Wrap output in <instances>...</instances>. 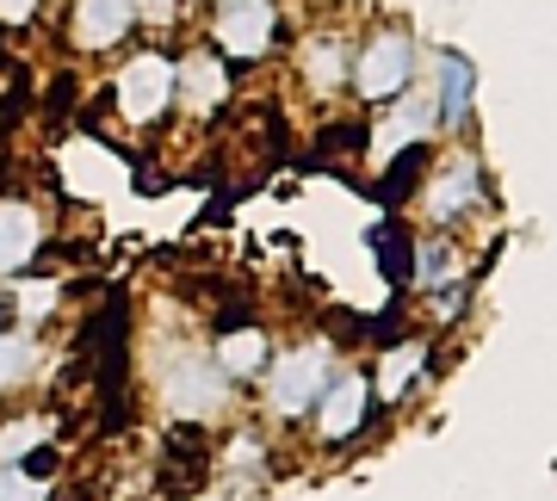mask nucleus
<instances>
[{
  "label": "nucleus",
  "mask_w": 557,
  "mask_h": 501,
  "mask_svg": "<svg viewBox=\"0 0 557 501\" xmlns=\"http://www.w3.org/2000/svg\"><path fill=\"white\" fill-rule=\"evenodd\" d=\"M347 87H354L366 105H391L397 93L416 87V38L397 32V25H384L372 38L359 43L354 68H347Z\"/></svg>",
  "instance_id": "1"
},
{
  "label": "nucleus",
  "mask_w": 557,
  "mask_h": 501,
  "mask_svg": "<svg viewBox=\"0 0 557 501\" xmlns=\"http://www.w3.org/2000/svg\"><path fill=\"white\" fill-rule=\"evenodd\" d=\"M329 372H335L329 341H304V347H292V353L267 360V409H273L278 422H304V415L317 409Z\"/></svg>",
  "instance_id": "2"
},
{
  "label": "nucleus",
  "mask_w": 557,
  "mask_h": 501,
  "mask_svg": "<svg viewBox=\"0 0 557 501\" xmlns=\"http://www.w3.org/2000/svg\"><path fill=\"white\" fill-rule=\"evenodd\" d=\"M483 204V161L478 155H446L421 180V217L434 223V229H453L465 211H478Z\"/></svg>",
  "instance_id": "3"
},
{
  "label": "nucleus",
  "mask_w": 557,
  "mask_h": 501,
  "mask_svg": "<svg viewBox=\"0 0 557 501\" xmlns=\"http://www.w3.org/2000/svg\"><path fill=\"white\" fill-rule=\"evenodd\" d=\"M366 409H372V378H366L359 365H335L310 415H317V434L329 446H347L359 427H366Z\"/></svg>",
  "instance_id": "4"
},
{
  "label": "nucleus",
  "mask_w": 557,
  "mask_h": 501,
  "mask_svg": "<svg viewBox=\"0 0 557 501\" xmlns=\"http://www.w3.org/2000/svg\"><path fill=\"white\" fill-rule=\"evenodd\" d=\"M211 38H218L223 57L260 62L278 43V7L273 0H223L218 20H211Z\"/></svg>",
  "instance_id": "5"
},
{
  "label": "nucleus",
  "mask_w": 557,
  "mask_h": 501,
  "mask_svg": "<svg viewBox=\"0 0 557 501\" xmlns=\"http://www.w3.org/2000/svg\"><path fill=\"white\" fill-rule=\"evenodd\" d=\"M174 87H180V68L161 57V50H149V57H137L131 68H124L112 93H119V112L131 124H156L161 112L174 105Z\"/></svg>",
  "instance_id": "6"
},
{
  "label": "nucleus",
  "mask_w": 557,
  "mask_h": 501,
  "mask_svg": "<svg viewBox=\"0 0 557 501\" xmlns=\"http://www.w3.org/2000/svg\"><path fill=\"white\" fill-rule=\"evenodd\" d=\"M161 397H168V409L174 415H211V409H223V397H230V378H223V365L211 360V353H193V360L168 365V378H161Z\"/></svg>",
  "instance_id": "7"
},
{
  "label": "nucleus",
  "mask_w": 557,
  "mask_h": 501,
  "mask_svg": "<svg viewBox=\"0 0 557 501\" xmlns=\"http://www.w3.org/2000/svg\"><path fill=\"white\" fill-rule=\"evenodd\" d=\"M69 32H75L81 50H112L137 32V0H81Z\"/></svg>",
  "instance_id": "8"
},
{
  "label": "nucleus",
  "mask_w": 557,
  "mask_h": 501,
  "mask_svg": "<svg viewBox=\"0 0 557 501\" xmlns=\"http://www.w3.org/2000/svg\"><path fill=\"white\" fill-rule=\"evenodd\" d=\"M174 68H180L174 100H186V112H193V118H211V112H218V105L230 100V68H223V57L199 50V57L174 62Z\"/></svg>",
  "instance_id": "9"
},
{
  "label": "nucleus",
  "mask_w": 557,
  "mask_h": 501,
  "mask_svg": "<svg viewBox=\"0 0 557 501\" xmlns=\"http://www.w3.org/2000/svg\"><path fill=\"white\" fill-rule=\"evenodd\" d=\"M434 112L440 124H465L471 118V93H478V68L458 57V50H440L434 57Z\"/></svg>",
  "instance_id": "10"
},
{
  "label": "nucleus",
  "mask_w": 557,
  "mask_h": 501,
  "mask_svg": "<svg viewBox=\"0 0 557 501\" xmlns=\"http://www.w3.org/2000/svg\"><path fill=\"white\" fill-rule=\"evenodd\" d=\"M298 68L317 93H341V87H347V68H354V50H347L341 32H317V38H304Z\"/></svg>",
  "instance_id": "11"
},
{
  "label": "nucleus",
  "mask_w": 557,
  "mask_h": 501,
  "mask_svg": "<svg viewBox=\"0 0 557 501\" xmlns=\"http://www.w3.org/2000/svg\"><path fill=\"white\" fill-rule=\"evenodd\" d=\"M44 241V223L32 204H0V273H20V266H32V254H38Z\"/></svg>",
  "instance_id": "12"
},
{
  "label": "nucleus",
  "mask_w": 557,
  "mask_h": 501,
  "mask_svg": "<svg viewBox=\"0 0 557 501\" xmlns=\"http://www.w3.org/2000/svg\"><path fill=\"white\" fill-rule=\"evenodd\" d=\"M409 279L421 285V291H434L446 310L458 303V248L446 236H428L416 248V266H409Z\"/></svg>",
  "instance_id": "13"
},
{
  "label": "nucleus",
  "mask_w": 557,
  "mask_h": 501,
  "mask_svg": "<svg viewBox=\"0 0 557 501\" xmlns=\"http://www.w3.org/2000/svg\"><path fill=\"white\" fill-rule=\"evenodd\" d=\"M211 360L223 365V378H230V384L260 378V372H267V360H273V347H267V328H230V335H218Z\"/></svg>",
  "instance_id": "14"
},
{
  "label": "nucleus",
  "mask_w": 557,
  "mask_h": 501,
  "mask_svg": "<svg viewBox=\"0 0 557 501\" xmlns=\"http://www.w3.org/2000/svg\"><path fill=\"white\" fill-rule=\"evenodd\" d=\"M397 112L379 124V149H409V142H428V130L440 124V112H434V100L428 93H397Z\"/></svg>",
  "instance_id": "15"
},
{
  "label": "nucleus",
  "mask_w": 557,
  "mask_h": 501,
  "mask_svg": "<svg viewBox=\"0 0 557 501\" xmlns=\"http://www.w3.org/2000/svg\"><path fill=\"white\" fill-rule=\"evenodd\" d=\"M421 365H428V347L421 341H403V347H391V360H384V372H379V390H384V402H397L409 384L421 378Z\"/></svg>",
  "instance_id": "16"
},
{
  "label": "nucleus",
  "mask_w": 557,
  "mask_h": 501,
  "mask_svg": "<svg viewBox=\"0 0 557 501\" xmlns=\"http://www.w3.org/2000/svg\"><path fill=\"white\" fill-rule=\"evenodd\" d=\"M32 365H38V347H32V335H0V390H7V384H20Z\"/></svg>",
  "instance_id": "17"
},
{
  "label": "nucleus",
  "mask_w": 557,
  "mask_h": 501,
  "mask_svg": "<svg viewBox=\"0 0 557 501\" xmlns=\"http://www.w3.org/2000/svg\"><path fill=\"white\" fill-rule=\"evenodd\" d=\"M0 501H50V496H44L38 471H25V464H0Z\"/></svg>",
  "instance_id": "18"
},
{
  "label": "nucleus",
  "mask_w": 557,
  "mask_h": 501,
  "mask_svg": "<svg viewBox=\"0 0 557 501\" xmlns=\"http://www.w3.org/2000/svg\"><path fill=\"white\" fill-rule=\"evenodd\" d=\"M44 440V422H20V434H0V464H20Z\"/></svg>",
  "instance_id": "19"
},
{
  "label": "nucleus",
  "mask_w": 557,
  "mask_h": 501,
  "mask_svg": "<svg viewBox=\"0 0 557 501\" xmlns=\"http://www.w3.org/2000/svg\"><path fill=\"white\" fill-rule=\"evenodd\" d=\"M32 13H38V0H0V20L7 25H25Z\"/></svg>",
  "instance_id": "20"
}]
</instances>
